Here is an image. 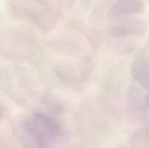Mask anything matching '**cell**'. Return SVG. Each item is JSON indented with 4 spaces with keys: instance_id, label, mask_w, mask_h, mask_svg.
Listing matches in <instances>:
<instances>
[{
    "instance_id": "obj_10",
    "label": "cell",
    "mask_w": 149,
    "mask_h": 148,
    "mask_svg": "<svg viewBox=\"0 0 149 148\" xmlns=\"http://www.w3.org/2000/svg\"><path fill=\"white\" fill-rule=\"evenodd\" d=\"M2 108H1V107L0 106V121H1V118H2Z\"/></svg>"
},
{
    "instance_id": "obj_7",
    "label": "cell",
    "mask_w": 149,
    "mask_h": 148,
    "mask_svg": "<svg viewBox=\"0 0 149 148\" xmlns=\"http://www.w3.org/2000/svg\"><path fill=\"white\" fill-rule=\"evenodd\" d=\"M132 74L141 85L149 89V62L145 58L139 57L134 61Z\"/></svg>"
},
{
    "instance_id": "obj_2",
    "label": "cell",
    "mask_w": 149,
    "mask_h": 148,
    "mask_svg": "<svg viewBox=\"0 0 149 148\" xmlns=\"http://www.w3.org/2000/svg\"><path fill=\"white\" fill-rule=\"evenodd\" d=\"M9 10L14 17L31 22L45 32L58 24V13L48 0H10Z\"/></svg>"
},
{
    "instance_id": "obj_6",
    "label": "cell",
    "mask_w": 149,
    "mask_h": 148,
    "mask_svg": "<svg viewBox=\"0 0 149 148\" xmlns=\"http://www.w3.org/2000/svg\"><path fill=\"white\" fill-rule=\"evenodd\" d=\"M143 23L137 17H127L118 20L109 27V33L111 36L117 38H128L139 36L144 31Z\"/></svg>"
},
{
    "instance_id": "obj_9",
    "label": "cell",
    "mask_w": 149,
    "mask_h": 148,
    "mask_svg": "<svg viewBox=\"0 0 149 148\" xmlns=\"http://www.w3.org/2000/svg\"><path fill=\"white\" fill-rule=\"evenodd\" d=\"M57 1L62 5L65 6L68 8H71V7H74L77 0H57Z\"/></svg>"
},
{
    "instance_id": "obj_1",
    "label": "cell",
    "mask_w": 149,
    "mask_h": 148,
    "mask_svg": "<svg viewBox=\"0 0 149 148\" xmlns=\"http://www.w3.org/2000/svg\"><path fill=\"white\" fill-rule=\"evenodd\" d=\"M39 49L36 35L27 27L9 26L0 32V53L7 59L18 62L29 60Z\"/></svg>"
},
{
    "instance_id": "obj_3",
    "label": "cell",
    "mask_w": 149,
    "mask_h": 148,
    "mask_svg": "<svg viewBox=\"0 0 149 148\" xmlns=\"http://www.w3.org/2000/svg\"><path fill=\"white\" fill-rule=\"evenodd\" d=\"M18 66H4L0 69V87L9 98L23 103L31 91V78Z\"/></svg>"
},
{
    "instance_id": "obj_4",
    "label": "cell",
    "mask_w": 149,
    "mask_h": 148,
    "mask_svg": "<svg viewBox=\"0 0 149 148\" xmlns=\"http://www.w3.org/2000/svg\"><path fill=\"white\" fill-rule=\"evenodd\" d=\"M91 60L85 57L78 62H57L53 70L60 81L72 84L86 79L91 71Z\"/></svg>"
},
{
    "instance_id": "obj_5",
    "label": "cell",
    "mask_w": 149,
    "mask_h": 148,
    "mask_svg": "<svg viewBox=\"0 0 149 148\" xmlns=\"http://www.w3.org/2000/svg\"><path fill=\"white\" fill-rule=\"evenodd\" d=\"M143 10L141 0H116L109 7L106 17L110 21L116 22L141 12Z\"/></svg>"
},
{
    "instance_id": "obj_8",
    "label": "cell",
    "mask_w": 149,
    "mask_h": 148,
    "mask_svg": "<svg viewBox=\"0 0 149 148\" xmlns=\"http://www.w3.org/2000/svg\"><path fill=\"white\" fill-rule=\"evenodd\" d=\"M100 1V0H81L79 6V10L83 13L87 12L92 8L93 4Z\"/></svg>"
}]
</instances>
